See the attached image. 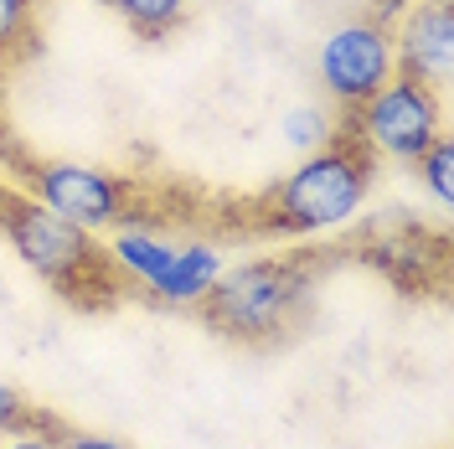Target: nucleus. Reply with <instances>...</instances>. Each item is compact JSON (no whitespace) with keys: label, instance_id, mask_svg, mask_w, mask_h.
Returning a JSON list of instances; mask_svg holds the SVG:
<instances>
[{"label":"nucleus","instance_id":"1","mask_svg":"<svg viewBox=\"0 0 454 449\" xmlns=\"http://www.w3.org/2000/svg\"><path fill=\"white\" fill-rule=\"evenodd\" d=\"M372 186V150L356 130H336V140L310 150L305 166H294L274 186L269 207V227L274 232H320V227H340L356 217V207L367 201Z\"/></svg>","mask_w":454,"mask_h":449},{"label":"nucleus","instance_id":"3","mask_svg":"<svg viewBox=\"0 0 454 449\" xmlns=\"http://www.w3.org/2000/svg\"><path fill=\"white\" fill-rule=\"evenodd\" d=\"M310 284L315 269L305 258H258L232 274H217V284L201 295V315L212 331L232 341H279L310 300Z\"/></svg>","mask_w":454,"mask_h":449},{"label":"nucleus","instance_id":"10","mask_svg":"<svg viewBox=\"0 0 454 449\" xmlns=\"http://www.w3.org/2000/svg\"><path fill=\"white\" fill-rule=\"evenodd\" d=\"M114 11L140 31V36H166L186 21V0H109Z\"/></svg>","mask_w":454,"mask_h":449},{"label":"nucleus","instance_id":"14","mask_svg":"<svg viewBox=\"0 0 454 449\" xmlns=\"http://www.w3.org/2000/svg\"><path fill=\"white\" fill-rule=\"evenodd\" d=\"M0 429H16V434H36V429H47V434H52V419L42 423L27 408V398L16 393V388H5V382H0Z\"/></svg>","mask_w":454,"mask_h":449},{"label":"nucleus","instance_id":"7","mask_svg":"<svg viewBox=\"0 0 454 449\" xmlns=\"http://www.w3.org/2000/svg\"><path fill=\"white\" fill-rule=\"evenodd\" d=\"M393 57L403 78H419L444 93L454 73V0H413L393 36Z\"/></svg>","mask_w":454,"mask_h":449},{"label":"nucleus","instance_id":"4","mask_svg":"<svg viewBox=\"0 0 454 449\" xmlns=\"http://www.w3.org/2000/svg\"><path fill=\"white\" fill-rule=\"evenodd\" d=\"M351 130L393 161H419L428 145L444 135V104L439 88L393 73V83L377 88L362 109H351Z\"/></svg>","mask_w":454,"mask_h":449},{"label":"nucleus","instance_id":"13","mask_svg":"<svg viewBox=\"0 0 454 449\" xmlns=\"http://www.w3.org/2000/svg\"><path fill=\"white\" fill-rule=\"evenodd\" d=\"M413 166L424 170V186L434 192V201H439V207H450V197H454V145L439 135V140L428 145Z\"/></svg>","mask_w":454,"mask_h":449},{"label":"nucleus","instance_id":"16","mask_svg":"<svg viewBox=\"0 0 454 449\" xmlns=\"http://www.w3.org/2000/svg\"><path fill=\"white\" fill-rule=\"evenodd\" d=\"M5 449H57V445H47L42 434H21V439H11Z\"/></svg>","mask_w":454,"mask_h":449},{"label":"nucleus","instance_id":"11","mask_svg":"<svg viewBox=\"0 0 454 449\" xmlns=\"http://www.w3.org/2000/svg\"><path fill=\"white\" fill-rule=\"evenodd\" d=\"M36 42V0H0V62H16Z\"/></svg>","mask_w":454,"mask_h":449},{"label":"nucleus","instance_id":"17","mask_svg":"<svg viewBox=\"0 0 454 449\" xmlns=\"http://www.w3.org/2000/svg\"><path fill=\"white\" fill-rule=\"evenodd\" d=\"M104 5H109V0H104Z\"/></svg>","mask_w":454,"mask_h":449},{"label":"nucleus","instance_id":"8","mask_svg":"<svg viewBox=\"0 0 454 449\" xmlns=\"http://www.w3.org/2000/svg\"><path fill=\"white\" fill-rule=\"evenodd\" d=\"M217 274H223V253L212 248V243H186V248L170 253V269L150 289L166 305H192V300H201L217 284Z\"/></svg>","mask_w":454,"mask_h":449},{"label":"nucleus","instance_id":"5","mask_svg":"<svg viewBox=\"0 0 454 449\" xmlns=\"http://www.w3.org/2000/svg\"><path fill=\"white\" fill-rule=\"evenodd\" d=\"M27 192L42 207H52L57 217H67L83 232L114 227L129 217V181H119L98 166H73V161H31L21 166Z\"/></svg>","mask_w":454,"mask_h":449},{"label":"nucleus","instance_id":"12","mask_svg":"<svg viewBox=\"0 0 454 449\" xmlns=\"http://www.w3.org/2000/svg\"><path fill=\"white\" fill-rule=\"evenodd\" d=\"M284 140L294 145V150H320V145L336 140V124H331V114H325V109L300 104V109L284 114Z\"/></svg>","mask_w":454,"mask_h":449},{"label":"nucleus","instance_id":"2","mask_svg":"<svg viewBox=\"0 0 454 449\" xmlns=\"http://www.w3.org/2000/svg\"><path fill=\"white\" fill-rule=\"evenodd\" d=\"M0 232L67 300H83L88 305L93 289H119V269H114L109 248H98L93 232L73 227L67 217H57L52 207H42L36 197H5L0 192Z\"/></svg>","mask_w":454,"mask_h":449},{"label":"nucleus","instance_id":"15","mask_svg":"<svg viewBox=\"0 0 454 449\" xmlns=\"http://www.w3.org/2000/svg\"><path fill=\"white\" fill-rule=\"evenodd\" d=\"M62 449H129V445L104 439V434H67V439H62Z\"/></svg>","mask_w":454,"mask_h":449},{"label":"nucleus","instance_id":"9","mask_svg":"<svg viewBox=\"0 0 454 449\" xmlns=\"http://www.w3.org/2000/svg\"><path fill=\"white\" fill-rule=\"evenodd\" d=\"M170 243H160L155 232H145V227H124L119 238L109 243V258L119 274H135L140 284H155L160 274L170 269Z\"/></svg>","mask_w":454,"mask_h":449},{"label":"nucleus","instance_id":"6","mask_svg":"<svg viewBox=\"0 0 454 449\" xmlns=\"http://www.w3.org/2000/svg\"><path fill=\"white\" fill-rule=\"evenodd\" d=\"M320 83L325 93L346 104V109H362L377 88L393 83L397 57H393V31L387 21H351V27H336L325 42H320Z\"/></svg>","mask_w":454,"mask_h":449}]
</instances>
